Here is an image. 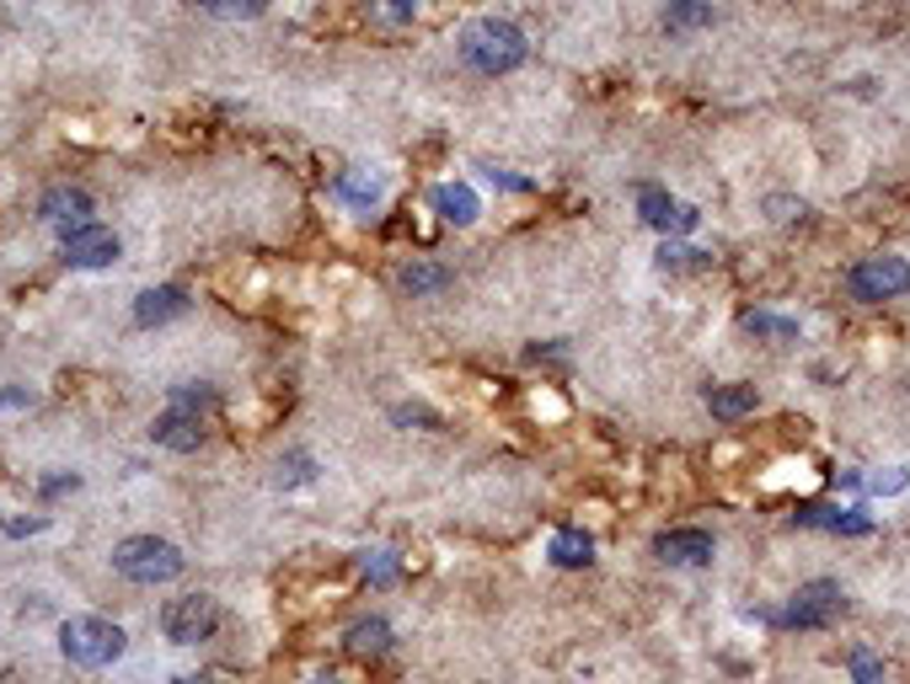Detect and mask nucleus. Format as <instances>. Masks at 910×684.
I'll list each match as a JSON object with an SVG mask.
<instances>
[{"mask_svg":"<svg viewBox=\"0 0 910 684\" xmlns=\"http://www.w3.org/2000/svg\"><path fill=\"white\" fill-rule=\"evenodd\" d=\"M434 208L451 220V225H472L483 204H477V193L466 187V182H445V187H434Z\"/></svg>","mask_w":910,"mask_h":684,"instance_id":"ddd939ff","label":"nucleus"},{"mask_svg":"<svg viewBox=\"0 0 910 684\" xmlns=\"http://www.w3.org/2000/svg\"><path fill=\"white\" fill-rule=\"evenodd\" d=\"M525 32L515 22H498V17H487L477 28H466L461 38V60L472 64V70H483V75H509L525 64Z\"/></svg>","mask_w":910,"mask_h":684,"instance_id":"f257e3e1","label":"nucleus"},{"mask_svg":"<svg viewBox=\"0 0 910 684\" xmlns=\"http://www.w3.org/2000/svg\"><path fill=\"white\" fill-rule=\"evenodd\" d=\"M396 284H402L407 295H428V289H445V284H451V268H434V263H413V268L396 273Z\"/></svg>","mask_w":910,"mask_h":684,"instance_id":"a211bd4d","label":"nucleus"},{"mask_svg":"<svg viewBox=\"0 0 910 684\" xmlns=\"http://www.w3.org/2000/svg\"><path fill=\"white\" fill-rule=\"evenodd\" d=\"M552 562L557 566H589L595 562V540L584 530H557L552 535Z\"/></svg>","mask_w":910,"mask_h":684,"instance_id":"2eb2a0df","label":"nucleus"},{"mask_svg":"<svg viewBox=\"0 0 910 684\" xmlns=\"http://www.w3.org/2000/svg\"><path fill=\"white\" fill-rule=\"evenodd\" d=\"M305 477H311V460L305 455H295L290 466H279V481H305Z\"/></svg>","mask_w":910,"mask_h":684,"instance_id":"b1692460","label":"nucleus"},{"mask_svg":"<svg viewBox=\"0 0 910 684\" xmlns=\"http://www.w3.org/2000/svg\"><path fill=\"white\" fill-rule=\"evenodd\" d=\"M792 519H798V524H819V530H847V535H868V519H857V513H841V508H798Z\"/></svg>","mask_w":910,"mask_h":684,"instance_id":"f3484780","label":"nucleus"},{"mask_svg":"<svg viewBox=\"0 0 910 684\" xmlns=\"http://www.w3.org/2000/svg\"><path fill=\"white\" fill-rule=\"evenodd\" d=\"M697 28H712V6L707 0H669L665 32H697Z\"/></svg>","mask_w":910,"mask_h":684,"instance_id":"dca6fc26","label":"nucleus"},{"mask_svg":"<svg viewBox=\"0 0 910 684\" xmlns=\"http://www.w3.org/2000/svg\"><path fill=\"white\" fill-rule=\"evenodd\" d=\"M857 684H879V674H873V680H857Z\"/></svg>","mask_w":910,"mask_h":684,"instance_id":"cd10ccee","label":"nucleus"},{"mask_svg":"<svg viewBox=\"0 0 910 684\" xmlns=\"http://www.w3.org/2000/svg\"><path fill=\"white\" fill-rule=\"evenodd\" d=\"M637 214H643L654 231H665V236H686V231H697V220H701L691 204L669 198L659 187H643V193H637Z\"/></svg>","mask_w":910,"mask_h":684,"instance_id":"6e6552de","label":"nucleus"},{"mask_svg":"<svg viewBox=\"0 0 910 684\" xmlns=\"http://www.w3.org/2000/svg\"><path fill=\"white\" fill-rule=\"evenodd\" d=\"M210 17H257L269 0H199Z\"/></svg>","mask_w":910,"mask_h":684,"instance_id":"4be33fe9","label":"nucleus"},{"mask_svg":"<svg viewBox=\"0 0 910 684\" xmlns=\"http://www.w3.org/2000/svg\"><path fill=\"white\" fill-rule=\"evenodd\" d=\"M707 407H712V417L734 422V417L756 412V386H712L707 390Z\"/></svg>","mask_w":910,"mask_h":684,"instance_id":"4468645a","label":"nucleus"},{"mask_svg":"<svg viewBox=\"0 0 910 684\" xmlns=\"http://www.w3.org/2000/svg\"><path fill=\"white\" fill-rule=\"evenodd\" d=\"M386 11H392V17H413V11H418V0H386Z\"/></svg>","mask_w":910,"mask_h":684,"instance_id":"393cba45","label":"nucleus"},{"mask_svg":"<svg viewBox=\"0 0 910 684\" xmlns=\"http://www.w3.org/2000/svg\"><path fill=\"white\" fill-rule=\"evenodd\" d=\"M337 193H343V198H360V204H375V193H381V182L343 177V182H337Z\"/></svg>","mask_w":910,"mask_h":684,"instance_id":"5701e85b","label":"nucleus"},{"mask_svg":"<svg viewBox=\"0 0 910 684\" xmlns=\"http://www.w3.org/2000/svg\"><path fill=\"white\" fill-rule=\"evenodd\" d=\"M178 684H231L225 674H188V680H178Z\"/></svg>","mask_w":910,"mask_h":684,"instance_id":"a878e982","label":"nucleus"},{"mask_svg":"<svg viewBox=\"0 0 910 684\" xmlns=\"http://www.w3.org/2000/svg\"><path fill=\"white\" fill-rule=\"evenodd\" d=\"M851 299L862 305H879V299H894L910 289V263L906 257H862L857 268L847 273Z\"/></svg>","mask_w":910,"mask_h":684,"instance_id":"20e7f679","label":"nucleus"},{"mask_svg":"<svg viewBox=\"0 0 910 684\" xmlns=\"http://www.w3.org/2000/svg\"><path fill=\"white\" fill-rule=\"evenodd\" d=\"M659 268L665 273H691V268H707V252H686V246H659Z\"/></svg>","mask_w":910,"mask_h":684,"instance_id":"412c9836","label":"nucleus"},{"mask_svg":"<svg viewBox=\"0 0 910 684\" xmlns=\"http://www.w3.org/2000/svg\"><path fill=\"white\" fill-rule=\"evenodd\" d=\"M123 636L113 621H102V615H75V621L60 625V647L70 663H81V668H102V663H113L123 653Z\"/></svg>","mask_w":910,"mask_h":684,"instance_id":"f03ea898","label":"nucleus"},{"mask_svg":"<svg viewBox=\"0 0 910 684\" xmlns=\"http://www.w3.org/2000/svg\"><path fill=\"white\" fill-rule=\"evenodd\" d=\"M654 551L669 566H701V562H712V535L707 530H665V535L654 540Z\"/></svg>","mask_w":910,"mask_h":684,"instance_id":"9d476101","label":"nucleus"},{"mask_svg":"<svg viewBox=\"0 0 910 684\" xmlns=\"http://www.w3.org/2000/svg\"><path fill=\"white\" fill-rule=\"evenodd\" d=\"M841 610H847V599H841L836 583H809V589L792 594V604L777 615V621L782 625H825V621H836Z\"/></svg>","mask_w":910,"mask_h":684,"instance_id":"0eeeda50","label":"nucleus"},{"mask_svg":"<svg viewBox=\"0 0 910 684\" xmlns=\"http://www.w3.org/2000/svg\"><path fill=\"white\" fill-rule=\"evenodd\" d=\"M348 647H354V653H386V647H392V625L386 621H360L354 631H348Z\"/></svg>","mask_w":910,"mask_h":684,"instance_id":"6ab92c4d","label":"nucleus"},{"mask_svg":"<svg viewBox=\"0 0 910 684\" xmlns=\"http://www.w3.org/2000/svg\"><path fill=\"white\" fill-rule=\"evenodd\" d=\"M182 310H188V295L172 289V284H166V289H145V295L134 299V321H140V327H161V321H172Z\"/></svg>","mask_w":910,"mask_h":684,"instance_id":"f8f14e48","label":"nucleus"},{"mask_svg":"<svg viewBox=\"0 0 910 684\" xmlns=\"http://www.w3.org/2000/svg\"><path fill=\"white\" fill-rule=\"evenodd\" d=\"M214 625H220V604L210 594H182L161 610V631L178 642V647H193V642H210Z\"/></svg>","mask_w":910,"mask_h":684,"instance_id":"39448f33","label":"nucleus"},{"mask_svg":"<svg viewBox=\"0 0 910 684\" xmlns=\"http://www.w3.org/2000/svg\"><path fill=\"white\" fill-rule=\"evenodd\" d=\"M64 487H75V477H54V481H43V492L54 498V492H64Z\"/></svg>","mask_w":910,"mask_h":684,"instance_id":"bb28decb","label":"nucleus"},{"mask_svg":"<svg viewBox=\"0 0 910 684\" xmlns=\"http://www.w3.org/2000/svg\"><path fill=\"white\" fill-rule=\"evenodd\" d=\"M151 439L155 445H166V449H178V455H188V449L204 445V417L193 412V407H178V401H172V412L155 417Z\"/></svg>","mask_w":910,"mask_h":684,"instance_id":"1a4fd4ad","label":"nucleus"},{"mask_svg":"<svg viewBox=\"0 0 910 684\" xmlns=\"http://www.w3.org/2000/svg\"><path fill=\"white\" fill-rule=\"evenodd\" d=\"M113 572L129 578V583H166L182 572V551L172 540H155V535H134L123 540L113 551Z\"/></svg>","mask_w":910,"mask_h":684,"instance_id":"7ed1b4c3","label":"nucleus"},{"mask_svg":"<svg viewBox=\"0 0 910 684\" xmlns=\"http://www.w3.org/2000/svg\"><path fill=\"white\" fill-rule=\"evenodd\" d=\"M38 214H43L49 225H64V231H75V225H87L91 198L81 193V187H54V193H43Z\"/></svg>","mask_w":910,"mask_h":684,"instance_id":"9b49d317","label":"nucleus"},{"mask_svg":"<svg viewBox=\"0 0 910 684\" xmlns=\"http://www.w3.org/2000/svg\"><path fill=\"white\" fill-rule=\"evenodd\" d=\"M119 252H123L119 236L102 231V225H75V231H64V263H70V268H113Z\"/></svg>","mask_w":910,"mask_h":684,"instance_id":"423d86ee","label":"nucleus"},{"mask_svg":"<svg viewBox=\"0 0 910 684\" xmlns=\"http://www.w3.org/2000/svg\"><path fill=\"white\" fill-rule=\"evenodd\" d=\"M745 331H756V337H782V343H792V337H798V321H788V316H771V310H750V316H745Z\"/></svg>","mask_w":910,"mask_h":684,"instance_id":"aec40b11","label":"nucleus"}]
</instances>
